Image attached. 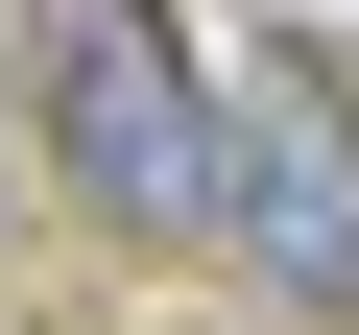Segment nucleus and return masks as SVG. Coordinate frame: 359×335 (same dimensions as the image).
<instances>
[{
	"instance_id": "f257e3e1",
	"label": "nucleus",
	"mask_w": 359,
	"mask_h": 335,
	"mask_svg": "<svg viewBox=\"0 0 359 335\" xmlns=\"http://www.w3.org/2000/svg\"><path fill=\"white\" fill-rule=\"evenodd\" d=\"M25 144L96 240H216V72L168 0H25Z\"/></svg>"
},
{
	"instance_id": "f03ea898",
	"label": "nucleus",
	"mask_w": 359,
	"mask_h": 335,
	"mask_svg": "<svg viewBox=\"0 0 359 335\" xmlns=\"http://www.w3.org/2000/svg\"><path fill=\"white\" fill-rule=\"evenodd\" d=\"M216 264L264 311H359V72L287 25L216 72Z\"/></svg>"
},
{
	"instance_id": "7ed1b4c3",
	"label": "nucleus",
	"mask_w": 359,
	"mask_h": 335,
	"mask_svg": "<svg viewBox=\"0 0 359 335\" xmlns=\"http://www.w3.org/2000/svg\"><path fill=\"white\" fill-rule=\"evenodd\" d=\"M25 168L48 144H25V0H0V216H25Z\"/></svg>"
}]
</instances>
